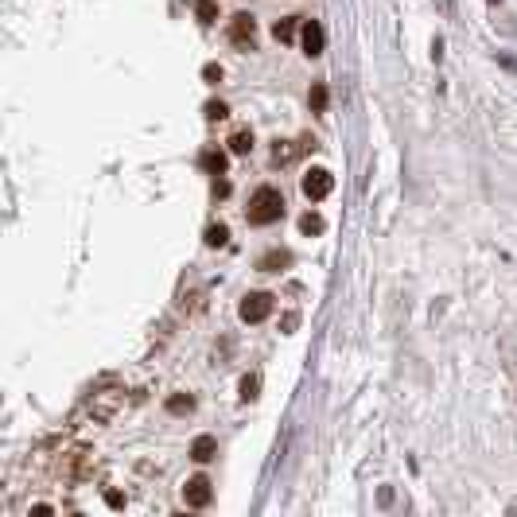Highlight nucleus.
<instances>
[{
    "mask_svg": "<svg viewBox=\"0 0 517 517\" xmlns=\"http://www.w3.org/2000/svg\"><path fill=\"white\" fill-rule=\"evenodd\" d=\"M203 78H206V82H222V66H218V63H206V66H203Z\"/></svg>",
    "mask_w": 517,
    "mask_h": 517,
    "instance_id": "nucleus-20",
    "label": "nucleus"
},
{
    "mask_svg": "<svg viewBox=\"0 0 517 517\" xmlns=\"http://www.w3.org/2000/svg\"><path fill=\"white\" fill-rule=\"evenodd\" d=\"M299 230H304V233H323V230H327V222H323L319 214H311V210H307L304 218H299Z\"/></svg>",
    "mask_w": 517,
    "mask_h": 517,
    "instance_id": "nucleus-17",
    "label": "nucleus"
},
{
    "mask_svg": "<svg viewBox=\"0 0 517 517\" xmlns=\"http://www.w3.org/2000/svg\"><path fill=\"white\" fill-rule=\"evenodd\" d=\"M226 144H230L233 156H249V152H253V132H249V129H238V132H233V137L226 140Z\"/></svg>",
    "mask_w": 517,
    "mask_h": 517,
    "instance_id": "nucleus-9",
    "label": "nucleus"
},
{
    "mask_svg": "<svg viewBox=\"0 0 517 517\" xmlns=\"http://www.w3.org/2000/svg\"><path fill=\"white\" fill-rule=\"evenodd\" d=\"M214 195H230V183L226 179H214Z\"/></svg>",
    "mask_w": 517,
    "mask_h": 517,
    "instance_id": "nucleus-22",
    "label": "nucleus"
},
{
    "mask_svg": "<svg viewBox=\"0 0 517 517\" xmlns=\"http://www.w3.org/2000/svg\"><path fill=\"white\" fill-rule=\"evenodd\" d=\"M191 408H195V397H191V393H171L168 397V412L183 416V412H191Z\"/></svg>",
    "mask_w": 517,
    "mask_h": 517,
    "instance_id": "nucleus-12",
    "label": "nucleus"
},
{
    "mask_svg": "<svg viewBox=\"0 0 517 517\" xmlns=\"http://www.w3.org/2000/svg\"><path fill=\"white\" fill-rule=\"evenodd\" d=\"M299 191H304L311 203H319V198H327L331 191H335V175H331L327 168H311L304 179H299Z\"/></svg>",
    "mask_w": 517,
    "mask_h": 517,
    "instance_id": "nucleus-2",
    "label": "nucleus"
},
{
    "mask_svg": "<svg viewBox=\"0 0 517 517\" xmlns=\"http://www.w3.org/2000/svg\"><path fill=\"white\" fill-rule=\"evenodd\" d=\"M105 502H110L113 510H121V506H124V494H121V490H105Z\"/></svg>",
    "mask_w": 517,
    "mask_h": 517,
    "instance_id": "nucleus-21",
    "label": "nucleus"
},
{
    "mask_svg": "<svg viewBox=\"0 0 517 517\" xmlns=\"http://www.w3.org/2000/svg\"><path fill=\"white\" fill-rule=\"evenodd\" d=\"M323 28H319V20H307L304 23V31H299V43H304V55H323Z\"/></svg>",
    "mask_w": 517,
    "mask_h": 517,
    "instance_id": "nucleus-6",
    "label": "nucleus"
},
{
    "mask_svg": "<svg viewBox=\"0 0 517 517\" xmlns=\"http://www.w3.org/2000/svg\"><path fill=\"white\" fill-rule=\"evenodd\" d=\"M257 389H261V378H257V373H245V378H241V401H253Z\"/></svg>",
    "mask_w": 517,
    "mask_h": 517,
    "instance_id": "nucleus-18",
    "label": "nucleus"
},
{
    "mask_svg": "<svg viewBox=\"0 0 517 517\" xmlns=\"http://www.w3.org/2000/svg\"><path fill=\"white\" fill-rule=\"evenodd\" d=\"M183 502L195 506V510L210 506V502H214V486H210V479H206V474H195V479L183 482Z\"/></svg>",
    "mask_w": 517,
    "mask_h": 517,
    "instance_id": "nucleus-4",
    "label": "nucleus"
},
{
    "mask_svg": "<svg viewBox=\"0 0 517 517\" xmlns=\"http://www.w3.org/2000/svg\"><path fill=\"white\" fill-rule=\"evenodd\" d=\"M198 164H203L210 175H222V171H226V152H218V148H206V152L198 156Z\"/></svg>",
    "mask_w": 517,
    "mask_h": 517,
    "instance_id": "nucleus-10",
    "label": "nucleus"
},
{
    "mask_svg": "<svg viewBox=\"0 0 517 517\" xmlns=\"http://www.w3.org/2000/svg\"><path fill=\"white\" fill-rule=\"evenodd\" d=\"M327 86H323V82H315V86H311V94H307V102H311V110L315 113H323V110H327Z\"/></svg>",
    "mask_w": 517,
    "mask_h": 517,
    "instance_id": "nucleus-13",
    "label": "nucleus"
},
{
    "mask_svg": "<svg viewBox=\"0 0 517 517\" xmlns=\"http://www.w3.org/2000/svg\"><path fill=\"white\" fill-rule=\"evenodd\" d=\"M245 214H249L253 226H272V222L284 218V195H280L277 187H257L253 195H249Z\"/></svg>",
    "mask_w": 517,
    "mask_h": 517,
    "instance_id": "nucleus-1",
    "label": "nucleus"
},
{
    "mask_svg": "<svg viewBox=\"0 0 517 517\" xmlns=\"http://www.w3.org/2000/svg\"><path fill=\"white\" fill-rule=\"evenodd\" d=\"M272 160H277V164H288V160H296V148H292L288 140H277V148H272Z\"/></svg>",
    "mask_w": 517,
    "mask_h": 517,
    "instance_id": "nucleus-19",
    "label": "nucleus"
},
{
    "mask_svg": "<svg viewBox=\"0 0 517 517\" xmlns=\"http://www.w3.org/2000/svg\"><path fill=\"white\" fill-rule=\"evenodd\" d=\"M272 36H277V43H288V39H296V20H277V28H272Z\"/></svg>",
    "mask_w": 517,
    "mask_h": 517,
    "instance_id": "nucleus-15",
    "label": "nucleus"
},
{
    "mask_svg": "<svg viewBox=\"0 0 517 517\" xmlns=\"http://www.w3.org/2000/svg\"><path fill=\"white\" fill-rule=\"evenodd\" d=\"M226 241H230L226 222H210V226H206V245H210V249H222Z\"/></svg>",
    "mask_w": 517,
    "mask_h": 517,
    "instance_id": "nucleus-11",
    "label": "nucleus"
},
{
    "mask_svg": "<svg viewBox=\"0 0 517 517\" xmlns=\"http://www.w3.org/2000/svg\"><path fill=\"white\" fill-rule=\"evenodd\" d=\"M253 36H257V20H253L249 12H238V16L230 20V39H233L238 47H253Z\"/></svg>",
    "mask_w": 517,
    "mask_h": 517,
    "instance_id": "nucleus-5",
    "label": "nucleus"
},
{
    "mask_svg": "<svg viewBox=\"0 0 517 517\" xmlns=\"http://www.w3.org/2000/svg\"><path fill=\"white\" fill-rule=\"evenodd\" d=\"M238 315H241L245 323H265V319L272 315V296H269V292H249V296L241 299Z\"/></svg>",
    "mask_w": 517,
    "mask_h": 517,
    "instance_id": "nucleus-3",
    "label": "nucleus"
},
{
    "mask_svg": "<svg viewBox=\"0 0 517 517\" xmlns=\"http://www.w3.org/2000/svg\"><path fill=\"white\" fill-rule=\"evenodd\" d=\"M206 121H226V117H230V105L226 102H218V97H214V102H206Z\"/></svg>",
    "mask_w": 517,
    "mask_h": 517,
    "instance_id": "nucleus-16",
    "label": "nucleus"
},
{
    "mask_svg": "<svg viewBox=\"0 0 517 517\" xmlns=\"http://www.w3.org/2000/svg\"><path fill=\"white\" fill-rule=\"evenodd\" d=\"M214 455H218V439H214V436H195V444H191V459H195V463H210Z\"/></svg>",
    "mask_w": 517,
    "mask_h": 517,
    "instance_id": "nucleus-7",
    "label": "nucleus"
},
{
    "mask_svg": "<svg viewBox=\"0 0 517 517\" xmlns=\"http://www.w3.org/2000/svg\"><path fill=\"white\" fill-rule=\"evenodd\" d=\"M195 16L203 23H214L218 20V4H214V0H195Z\"/></svg>",
    "mask_w": 517,
    "mask_h": 517,
    "instance_id": "nucleus-14",
    "label": "nucleus"
},
{
    "mask_svg": "<svg viewBox=\"0 0 517 517\" xmlns=\"http://www.w3.org/2000/svg\"><path fill=\"white\" fill-rule=\"evenodd\" d=\"M288 261H292V257H288V249H272V253H265L261 261H257V269H261V272H280Z\"/></svg>",
    "mask_w": 517,
    "mask_h": 517,
    "instance_id": "nucleus-8",
    "label": "nucleus"
}]
</instances>
